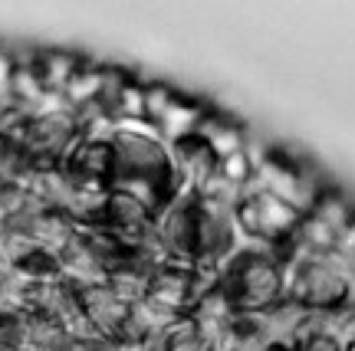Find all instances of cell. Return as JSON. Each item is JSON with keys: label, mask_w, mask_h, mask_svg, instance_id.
<instances>
[{"label": "cell", "mask_w": 355, "mask_h": 351, "mask_svg": "<svg viewBox=\"0 0 355 351\" xmlns=\"http://www.w3.org/2000/svg\"><path fill=\"white\" fill-rule=\"evenodd\" d=\"M332 253L343 260L345 266H355V220L349 226H343L339 230V237H336V246H332Z\"/></svg>", "instance_id": "10"}, {"label": "cell", "mask_w": 355, "mask_h": 351, "mask_svg": "<svg viewBox=\"0 0 355 351\" xmlns=\"http://www.w3.org/2000/svg\"><path fill=\"white\" fill-rule=\"evenodd\" d=\"M217 289L241 315H263L286 299L283 289V256L257 243H241V250L217 269Z\"/></svg>", "instance_id": "2"}, {"label": "cell", "mask_w": 355, "mask_h": 351, "mask_svg": "<svg viewBox=\"0 0 355 351\" xmlns=\"http://www.w3.org/2000/svg\"><path fill=\"white\" fill-rule=\"evenodd\" d=\"M30 63H33V73L40 75L43 89L50 92L53 99H60L63 89L69 86V79L79 73V66L86 63V60L69 50H37V53H30Z\"/></svg>", "instance_id": "7"}, {"label": "cell", "mask_w": 355, "mask_h": 351, "mask_svg": "<svg viewBox=\"0 0 355 351\" xmlns=\"http://www.w3.org/2000/svg\"><path fill=\"white\" fill-rule=\"evenodd\" d=\"M352 351H355V348H352Z\"/></svg>", "instance_id": "11"}, {"label": "cell", "mask_w": 355, "mask_h": 351, "mask_svg": "<svg viewBox=\"0 0 355 351\" xmlns=\"http://www.w3.org/2000/svg\"><path fill=\"white\" fill-rule=\"evenodd\" d=\"M279 256L286 302L316 315L349 305V266L336 253H303L286 246Z\"/></svg>", "instance_id": "3"}, {"label": "cell", "mask_w": 355, "mask_h": 351, "mask_svg": "<svg viewBox=\"0 0 355 351\" xmlns=\"http://www.w3.org/2000/svg\"><path fill=\"white\" fill-rule=\"evenodd\" d=\"M300 217L303 213H296L290 204H283L279 197L254 188V184L243 190V197L234 207V224L241 230L243 243H257V246H266V250L277 253L293 243Z\"/></svg>", "instance_id": "4"}, {"label": "cell", "mask_w": 355, "mask_h": 351, "mask_svg": "<svg viewBox=\"0 0 355 351\" xmlns=\"http://www.w3.org/2000/svg\"><path fill=\"white\" fill-rule=\"evenodd\" d=\"M76 292H79V302H83V312H86V318L96 328V335L102 341H122L132 305H125L105 282L89 289H76Z\"/></svg>", "instance_id": "5"}, {"label": "cell", "mask_w": 355, "mask_h": 351, "mask_svg": "<svg viewBox=\"0 0 355 351\" xmlns=\"http://www.w3.org/2000/svg\"><path fill=\"white\" fill-rule=\"evenodd\" d=\"M112 148V190L141 201L158 217L181 194L171 148L148 125H119L109 138Z\"/></svg>", "instance_id": "1"}, {"label": "cell", "mask_w": 355, "mask_h": 351, "mask_svg": "<svg viewBox=\"0 0 355 351\" xmlns=\"http://www.w3.org/2000/svg\"><path fill=\"white\" fill-rule=\"evenodd\" d=\"M198 138L211 148L217 161H224V158L247 148V128H243L241 118H230V115L217 112V109H207L201 128H198Z\"/></svg>", "instance_id": "6"}, {"label": "cell", "mask_w": 355, "mask_h": 351, "mask_svg": "<svg viewBox=\"0 0 355 351\" xmlns=\"http://www.w3.org/2000/svg\"><path fill=\"white\" fill-rule=\"evenodd\" d=\"M30 315L24 309H0V351H26L30 341Z\"/></svg>", "instance_id": "8"}, {"label": "cell", "mask_w": 355, "mask_h": 351, "mask_svg": "<svg viewBox=\"0 0 355 351\" xmlns=\"http://www.w3.org/2000/svg\"><path fill=\"white\" fill-rule=\"evenodd\" d=\"M24 279L17 276L13 269H3L0 266V309H20V296H24Z\"/></svg>", "instance_id": "9"}]
</instances>
